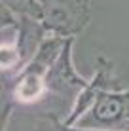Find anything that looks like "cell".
I'll return each instance as SVG.
<instances>
[{
    "label": "cell",
    "mask_w": 129,
    "mask_h": 131,
    "mask_svg": "<svg viewBox=\"0 0 129 131\" xmlns=\"http://www.w3.org/2000/svg\"><path fill=\"white\" fill-rule=\"evenodd\" d=\"M93 0H50L44 2L42 27L48 34L63 36H80L86 25L89 23Z\"/></svg>",
    "instance_id": "obj_1"
},
{
    "label": "cell",
    "mask_w": 129,
    "mask_h": 131,
    "mask_svg": "<svg viewBox=\"0 0 129 131\" xmlns=\"http://www.w3.org/2000/svg\"><path fill=\"white\" fill-rule=\"evenodd\" d=\"M122 85L118 82V76L114 72V63L104 55L97 57V69L93 72V76L87 80V84L84 85L82 89L76 93V97L72 99V105H70V110L66 114V118L63 120L65 125L68 127H74L78 125L82 118L95 106L97 99L101 97L103 91H108V89H120Z\"/></svg>",
    "instance_id": "obj_2"
},
{
    "label": "cell",
    "mask_w": 129,
    "mask_h": 131,
    "mask_svg": "<svg viewBox=\"0 0 129 131\" xmlns=\"http://www.w3.org/2000/svg\"><path fill=\"white\" fill-rule=\"evenodd\" d=\"M129 106V88L108 89L97 99L95 106L82 118L78 127L91 129H129L127 122Z\"/></svg>",
    "instance_id": "obj_3"
},
{
    "label": "cell",
    "mask_w": 129,
    "mask_h": 131,
    "mask_svg": "<svg viewBox=\"0 0 129 131\" xmlns=\"http://www.w3.org/2000/svg\"><path fill=\"white\" fill-rule=\"evenodd\" d=\"M74 42H76V36L66 38L61 53L57 55V59L53 61V65L46 74L48 91L51 95L74 99L76 93L87 84V78H84L74 67Z\"/></svg>",
    "instance_id": "obj_4"
},
{
    "label": "cell",
    "mask_w": 129,
    "mask_h": 131,
    "mask_svg": "<svg viewBox=\"0 0 129 131\" xmlns=\"http://www.w3.org/2000/svg\"><path fill=\"white\" fill-rule=\"evenodd\" d=\"M44 6L42 0H2V8L11 12L17 17H29V19L40 21L44 17Z\"/></svg>",
    "instance_id": "obj_5"
},
{
    "label": "cell",
    "mask_w": 129,
    "mask_h": 131,
    "mask_svg": "<svg viewBox=\"0 0 129 131\" xmlns=\"http://www.w3.org/2000/svg\"><path fill=\"white\" fill-rule=\"evenodd\" d=\"M42 2H50V0H42Z\"/></svg>",
    "instance_id": "obj_6"
}]
</instances>
